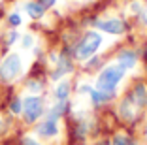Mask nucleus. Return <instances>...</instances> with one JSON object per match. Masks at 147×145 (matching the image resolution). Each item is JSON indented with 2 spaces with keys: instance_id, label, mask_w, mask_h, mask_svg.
Wrapping results in <instances>:
<instances>
[{
  "instance_id": "obj_10",
  "label": "nucleus",
  "mask_w": 147,
  "mask_h": 145,
  "mask_svg": "<svg viewBox=\"0 0 147 145\" xmlns=\"http://www.w3.org/2000/svg\"><path fill=\"white\" fill-rule=\"evenodd\" d=\"M70 70H72V62H70L66 57H59V66H57V70L53 72V79L62 77L64 74H68Z\"/></svg>"
},
{
  "instance_id": "obj_13",
  "label": "nucleus",
  "mask_w": 147,
  "mask_h": 145,
  "mask_svg": "<svg viewBox=\"0 0 147 145\" xmlns=\"http://www.w3.org/2000/svg\"><path fill=\"white\" fill-rule=\"evenodd\" d=\"M89 96L92 98V104H94V106H100V104H104V102H108V100L113 98L111 94H106V92H102V90H98V89H96V90L91 89Z\"/></svg>"
},
{
  "instance_id": "obj_4",
  "label": "nucleus",
  "mask_w": 147,
  "mask_h": 145,
  "mask_svg": "<svg viewBox=\"0 0 147 145\" xmlns=\"http://www.w3.org/2000/svg\"><path fill=\"white\" fill-rule=\"evenodd\" d=\"M43 113V100L40 96H28L23 102V115L26 123H34Z\"/></svg>"
},
{
  "instance_id": "obj_24",
  "label": "nucleus",
  "mask_w": 147,
  "mask_h": 145,
  "mask_svg": "<svg viewBox=\"0 0 147 145\" xmlns=\"http://www.w3.org/2000/svg\"><path fill=\"white\" fill-rule=\"evenodd\" d=\"M28 87H30L32 90H40V89H42V87H40V85H38V83H36V81H32V83H30V85H28Z\"/></svg>"
},
{
  "instance_id": "obj_21",
  "label": "nucleus",
  "mask_w": 147,
  "mask_h": 145,
  "mask_svg": "<svg viewBox=\"0 0 147 145\" xmlns=\"http://www.w3.org/2000/svg\"><path fill=\"white\" fill-rule=\"evenodd\" d=\"M55 2H57V0H40V4H42L43 8H51Z\"/></svg>"
},
{
  "instance_id": "obj_11",
  "label": "nucleus",
  "mask_w": 147,
  "mask_h": 145,
  "mask_svg": "<svg viewBox=\"0 0 147 145\" xmlns=\"http://www.w3.org/2000/svg\"><path fill=\"white\" fill-rule=\"evenodd\" d=\"M25 9H26V13H28L32 19H40L43 15V11H45V8H43L40 2H26Z\"/></svg>"
},
{
  "instance_id": "obj_5",
  "label": "nucleus",
  "mask_w": 147,
  "mask_h": 145,
  "mask_svg": "<svg viewBox=\"0 0 147 145\" xmlns=\"http://www.w3.org/2000/svg\"><path fill=\"white\" fill-rule=\"evenodd\" d=\"M96 26L108 34H123L126 30V23L123 19H104V21L96 23Z\"/></svg>"
},
{
  "instance_id": "obj_23",
  "label": "nucleus",
  "mask_w": 147,
  "mask_h": 145,
  "mask_svg": "<svg viewBox=\"0 0 147 145\" xmlns=\"http://www.w3.org/2000/svg\"><path fill=\"white\" fill-rule=\"evenodd\" d=\"M23 145H40V143L34 141V140H30V138H25V140H23Z\"/></svg>"
},
{
  "instance_id": "obj_1",
  "label": "nucleus",
  "mask_w": 147,
  "mask_h": 145,
  "mask_svg": "<svg viewBox=\"0 0 147 145\" xmlns=\"http://www.w3.org/2000/svg\"><path fill=\"white\" fill-rule=\"evenodd\" d=\"M125 72H126V70L121 68L119 64L106 66V68L100 72L98 79H96V89L102 90V92H106V94H111V96H115V87L121 83Z\"/></svg>"
},
{
  "instance_id": "obj_26",
  "label": "nucleus",
  "mask_w": 147,
  "mask_h": 145,
  "mask_svg": "<svg viewBox=\"0 0 147 145\" xmlns=\"http://www.w3.org/2000/svg\"><path fill=\"white\" fill-rule=\"evenodd\" d=\"M145 55H147V47H145Z\"/></svg>"
},
{
  "instance_id": "obj_14",
  "label": "nucleus",
  "mask_w": 147,
  "mask_h": 145,
  "mask_svg": "<svg viewBox=\"0 0 147 145\" xmlns=\"http://www.w3.org/2000/svg\"><path fill=\"white\" fill-rule=\"evenodd\" d=\"M64 111H66V102H59V100H57V104L51 107V109H49V115H47V117L57 119V117H61Z\"/></svg>"
},
{
  "instance_id": "obj_12",
  "label": "nucleus",
  "mask_w": 147,
  "mask_h": 145,
  "mask_svg": "<svg viewBox=\"0 0 147 145\" xmlns=\"http://www.w3.org/2000/svg\"><path fill=\"white\" fill-rule=\"evenodd\" d=\"M68 94H70V83L68 81H61L59 85H57V89H55V98L59 100V102H66Z\"/></svg>"
},
{
  "instance_id": "obj_25",
  "label": "nucleus",
  "mask_w": 147,
  "mask_h": 145,
  "mask_svg": "<svg viewBox=\"0 0 147 145\" xmlns=\"http://www.w3.org/2000/svg\"><path fill=\"white\" fill-rule=\"evenodd\" d=\"M98 145H109V143H106V141H102V143H98Z\"/></svg>"
},
{
  "instance_id": "obj_15",
  "label": "nucleus",
  "mask_w": 147,
  "mask_h": 145,
  "mask_svg": "<svg viewBox=\"0 0 147 145\" xmlns=\"http://www.w3.org/2000/svg\"><path fill=\"white\" fill-rule=\"evenodd\" d=\"M111 145H136V141L132 140V138L125 136V134H117V136L113 138Z\"/></svg>"
},
{
  "instance_id": "obj_17",
  "label": "nucleus",
  "mask_w": 147,
  "mask_h": 145,
  "mask_svg": "<svg viewBox=\"0 0 147 145\" xmlns=\"http://www.w3.org/2000/svg\"><path fill=\"white\" fill-rule=\"evenodd\" d=\"M8 21H9L11 26H19V25H21V17H19L17 13H11V15L8 17Z\"/></svg>"
},
{
  "instance_id": "obj_8",
  "label": "nucleus",
  "mask_w": 147,
  "mask_h": 145,
  "mask_svg": "<svg viewBox=\"0 0 147 145\" xmlns=\"http://www.w3.org/2000/svg\"><path fill=\"white\" fill-rule=\"evenodd\" d=\"M130 98H132V102H134L140 109H143V107L147 106V87L143 85V83L136 85L134 89H132V92H130Z\"/></svg>"
},
{
  "instance_id": "obj_19",
  "label": "nucleus",
  "mask_w": 147,
  "mask_h": 145,
  "mask_svg": "<svg viewBox=\"0 0 147 145\" xmlns=\"http://www.w3.org/2000/svg\"><path fill=\"white\" fill-rule=\"evenodd\" d=\"M142 4H140V2H134V4H132V6H130V11H134V13H140V11H142Z\"/></svg>"
},
{
  "instance_id": "obj_22",
  "label": "nucleus",
  "mask_w": 147,
  "mask_h": 145,
  "mask_svg": "<svg viewBox=\"0 0 147 145\" xmlns=\"http://www.w3.org/2000/svg\"><path fill=\"white\" fill-rule=\"evenodd\" d=\"M17 38H19V36H17V32H9V36H8V43H13Z\"/></svg>"
},
{
  "instance_id": "obj_3",
  "label": "nucleus",
  "mask_w": 147,
  "mask_h": 145,
  "mask_svg": "<svg viewBox=\"0 0 147 145\" xmlns=\"http://www.w3.org/2000/svg\"><path fill=\"white\" fill-rule=\"evenodd\" d=\"M23 72V64H21V57L11 53L8 55L2 62H0V77L4 79V81H13V79H17Z\"/></svg>"
},
{
  "instance_id": "obj_20",
  "label": "nucleus",
  "mask_w": 147,
  "mask_h": 145,
  "mask_svg": "<svg viewBox=\"0 0 147 145\" xmlns=\"http://www.w3.org/2000/svg\"><path fill=\"white\" fill-rule=\"evenodd\" d=\"M140 19H142L143 25H147V8H143L142 11H140Z\"/></svg>"
},
{
  "instance_id": "obj_7",
  "label": "nucleus",
  "mask_w": 147,
  "mask_h": 145,
  "mask_svg": "<svg viewBox=\"0 0 147 145\" xmlns=\"http://www.w3.org/2000/svg\"><path fill=\"white\" fill-rule=\"evenodd\" d=\"M36 130H38V134L42 138H53V136H57V134H59V124H57V119L47 117V119L43 121Z\"/></svg>"
},
{
  "instance_id": "obj_18",
  "label": "nucleus",
  "mask_w": 147,
  "mask_h": 145,
  "mask_svg": "<svg viewBox=\"0 0 147 145\" xmlns=\"http://www.w3.org/2000/svg\"><path fill=\"white\" fill-rule=\"evenodd\" d=\"M32 42H34V40H32V36H28V34H26L25 38H23V47H26V49H28V47L32 45Z\"/></svg>"
},
{
  "instance_id": "obj_2",
  "label": "nucleus",
  "mask_w": 147,
  "mask_h": 145,
  "mask_svg": "<svg viewBox=\"0 0 147 145\" xmlns=\"http://www.w3.org/2000/svg\"><path fill=\"white\" fill-rule=\"evenodd\" d=\"M102 45V36L98 32H87L83 36V40L79 42L78 49H76V57L79 60H87L91 59L96 51H98V47Z\"/></svg>"
},
{
  "instance_id": "obj_16",
  "label": "nucleus",
  "mask_w": 147,
  "mask_h": 145,
  "mask_svg": "<svg viewBox=\"0 0 147 145\" xmlns=\"http://www.w3.org/2000/svg\"><path fill=\"white\" fill-rule=\"evenodd\" d=\"M9 109H11V113L13 115H19V113H23V102L19 98H15L11 102V106H9Z\"/></svg>"
},
{
  "instance_id": "obj_9",
  "label": "nucleus",
  "mask_w": 147,
  "mask_h": 145,
  "mask_svg": "<svg viewBox=\"0 0 147 145\" xmlns=\"http://www.w3.org/2000/svg\"><path fill=\"white\" fill-rule=\"evenodd\" d=\"M136 62H138V57H136L134 51H121L119 57H117V64H119L121 68H125V70L134 68Z\"/></svg>"
},
{
  "instance_id": "obj_6",
  "label": "nucleus",
  "mask_w": 147,
  "mask_h": 145,
  "mask_svg": "<svg viewBox=\"0 0 147 145\" xmlns=\"http://www.w3.org/2000/svg\"><path fill=\"white\" fill-rule=\"evenodd\" d=\"M138 109H140V107L132 102L130 96H126V98L121 102V106H119V113H121V117H125V119H128V121H132V119L138 117Z\"/></svg>"
}]
</instances>
